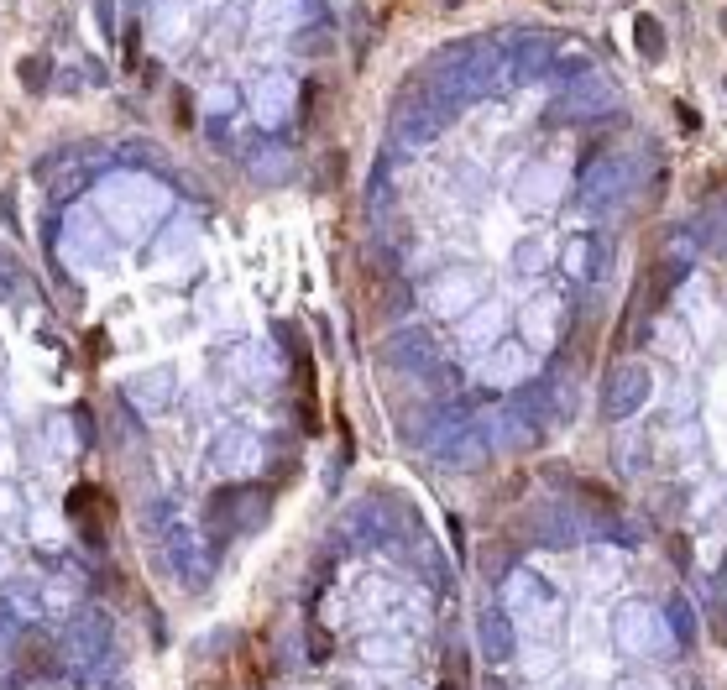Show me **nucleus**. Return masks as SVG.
<instances>
[{"label": "nucleus", "instance_id": "nucleus-3", "mask_svg": "<svg viewBox=\"0 0 727 690\" xmlns=\"http://www.w3.org/2000/svg\"><path fill=\"white\" fill-rule=\"evenodd\" d=\"M644 398H649V372L633 361V366H618V372H612L602 408H607V419H628V413L644 408Z\"/></svg>", "mask_w": 727, "mask_h": 690}, {"label": "nucleus", "instance_id": "nucleus-11", "mask_svg": "<svg viewBox=\"0 0 727 690\" xmlns=\"http://www.w3.org/2000/svg\"><path fill=\"white\" fill-rule=\"evenodd\" d=\"M257 460V440L252 434H225V440L215 445V466L220 471H246Z\"/></svg>", "mask_w": 727, "mask_h": 690}, {"label": "nucleus", "instance_id": "nucleus-2", "mask_svg": "<svg viewBox=\"0 0 727 690\" xmlns=\"http://www.w3.org/2000/svg\"><path fill=\"white\" fill-rule=\"evenodd\" d=\"M612 633H618V649L633 654V659H660V654H670L665 612H660V607H649V602H628V607H618V623H612Z\"/></svg>", "mask_w": 727, "mask_h": 690}, {"label": "nucleus", "instance_id": "nucleus-5", "mask_svg": "<svg viewBox=\"0 0 727 690\" xmlns=\"http://www.w3.org/2000/svg\"><path fill=\"white\" fill-rule=\"evenodd\" d=\"M68 513H74V523L84 528L89 544H105V528H110V497L100 487H74L68 492Z\"/></svg>", "mask_w": 727, "mask_h": 690}, {"label": "nucleus", "instance_id": "nucleus-19", "mask_svg": "<svg viewBox=\"0 0 727 690\" xmlns=\"http://www.w3.org/2000/svg\"><path fill=\"white\" fill-rule=\"evenodd\" d=\"M84 690H131L126 680H110V675H100V680H89Z\"/></svg>", "mask_w": 727, "mask_h": 690}, {"label": "nucleus", "instance_id": "nucleus-18", "mask_svg": "<svg viewBox=\"0 0 727 690\" xmlns=\"http://www.w3.org/2000/svg\"><path fill=\"white\" fill-rule=\"evenodd\" d=\"M529 330H544V340L555 335V309H529Z\"/></svg>", "mask_w": 727, "mask_h": 690}, {"label": "nucleus", "instance_id": "nucleus-1", "mask_svg": "<svg viewBox=\"0 0 727 690\" xmlns=\"http://www.w3.org/2000/svg\"><path fill=\"white\" fill-rule=\"evenodd\" d=\"M58 649L74 670H95V664H105L110 649H116V623H110L100 607H84V612H74L68 633L58 638Z\"/></svg>", "mask_w": 727, "mask_h": 690}, {"label": "nucleus", "instance_id": "nucleus-9", "mask_svg": "<svg viewBox=\"0 0 727 690\" xmlns=\"http://www.w3.org/2000/svg\"><path fill=\"white\" fill-rule=\"evenodd\" d=\"M660 612H665V628H670V643H675V649H696V638H701V617H696V607L686 602V596H670Z\"/></svg>", "mask_w": 727, "mask_h": 690}, {"label": "nucleus", "instance_id": "nucleus-6", "mask_svg": "<svg viewBox=\"0 0 727 690\" xmlns=\"http://www.w3.org/2000/svg\"><path fill=\"white\" fill-rule=\"evenodd\" d=\"M508 612H534V617H560V596L539 575H513L508 586Z\"/></svg>", "mask_w": 727, "mask_h": 690}, {"label": "nucleus", "instance_id": "nucleus-17", "mask_svg": "<svg viewBox=\"0 0 727 690\" xmlns=\"http://www.w3.org/2000/svg\"><path fill=\"white\" fill-rule=\"evenodd\" d=\"M440 690H466V654L456 649V643L445 649V685Z\"/></svg>", "mask_w": 727, "mask_h": 690}, {"label": "nucleus", "instance_id": "nucleus-16", "mask_svg": "<svg viewBox=\"0 0 727 690\" xmlns=\"http://www.w3.org/2000/svg\"><path fill=\"white\" fill-rule=\"evenodd\" d=\"M424 345H429L424 335H398V340L388 345V361H403V366H408V361H424V356H429Z\"/></svg>", "mask_w": 727, "mask_h": 690}, {"label": "nucleus", "instance_id": "nucleus-21", "mask_svg": "<svg viewBox=\"0 0 727 690\" xmlns=\"http://www.w3.org/2000/svg\"><path fill=\"white\" fill-rule=\"evenodd\" d=\"M11 638V623H6V617H0V643H6Z\"/></svg>", "mask_w": 727, "mask_h": 690}, {"label": "nucleus", "instance_id": "nucleus-20", "mask_svg": "<svg viewBox=\"0 0 727 690\" xmlns=\"http://www.w3.org/2000/svg\"><path fill=\"white\" fill-rule=\"evenodd\" d=\"M712 628H717V643H727V607L717 612V623H712Z\"/></svg>", "mask_w": 727, "mask_h": 690}, {"label": "nucleus", "instance_id": "nucleus-10", "mask_svg": "<svg viewBox=\"0 0 727 690\" xmlns=\"http://www.w3.org/2000/svg\"><path fill=\"white\" fill-rule=\"evenodd\" d=\"M58 659H63V649L48 633H27V638H21V654H16L21 670H58Z\"/></svg>", "mask_w": 727, "mask_h": 690}, {"label": "nucleus", "instance_id": "nucleus-7", "mask_svg": "<svg viewBox=\"0 0 727 690\" xmlns=\"http://www.w3.org/2000/svg\"><path fill=\"white\" fill-rule=\"evenodd\" d=\"M529 534L550 549H571V544H581V518L565 508H539V513H529Z\"/></svg>", "mask_w": 727, "mask_h": 690}, {"label": "nucleus", "instance_id": "nucleus-12", "mask_svg": "<svg viewBox=\"0 0 727 690\" xmlns=\"http://www.w3.org/2000/svg\"><path fill=\"white\" fill-rule=\"evenodd\" d=\"M524 372H529V356L518 351V345H508V356L497 351V356L482 366V377H487V382H513V377H524Z\"/></svg>", "mask_w": 727, "mask_h": 690}, {"label": "nucleus", "instance_id": "nucleus-13", "mask_svg": "<svg viewBox=\"0 0 727 690\" xmlns=\"http://www.w3.org/2000/svg\"><path fill=\"white\" fill-rule=\"evenodd\" d=\"M361 654H367L372 664H403L408 659V643L398 633H372L367 643H361Z\"/></svg>", "mask_w": 727, "mask_h": 690}, {"label": "nucleus", "instance_id": "nucleus-15", "mask_svg": "<svg viewBox=\"0 0 727 690\" xmlns=\"http://www.w3.org/2000/svg\"><path fill=\"white\" fill-rule=\"evenodd\" d=\"M351 539H356V544H382V539H388V518L372 513V508H356V518H351Z\"/></svg>", "mask_w": 727, "mask_h": 690}, {"label": "nucleus", "instance_id": "nucleus-8", "mask_svg": "<svg viewBox=\"0 0 727 690\" xmlns=\"http://www.w3.org/2000/svg\"><path fill=\"white\" fill-rule=\"evenodd\" d=\"M482 288H487V278H482V272H450V278H445L435 293H429V298H435V309L456 314V309H471V298L482 293Z\"/></svg>", "mask_w": 727, "mask_h": 690}, {"label": "nucleus", "instance_id": "nucleus-14", "mask_svg": "<svg viewBox=\"0 0 727 690\" xmlns=\"http://www.w3.org/2000/svg\"><path fill=\"white\" fill-rule=\"evenodd\" d=\"M199 555H204V549L194 544V534H184V528H178V534H173V565L184 570V575H189L194 586L204 581V565H199Z\"/></svg>", "mask_w": 727, "mask_h": 690}, {"label": "nucleus", "instance_id": "nucleus-4", "mask_svg": "<svg viewBox=\"0 0 727 690\" xmlns=\"http://www.w3.org/2000/svg\"><path fill=\"white\" fill-rule=\"evenodd\" d=\"M476 638H482V654L487 664H508L518 654V638H513V612L508 607H482V617H476Z\"/></svg>", "mask_w": 727, "mask_h": 690}]
</instances>
